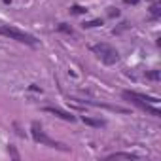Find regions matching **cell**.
<instances>
[{"label":"cell","instance_id":"cell-1","mask_svg":"<svg viewBox=\"0 0 161 161\" xmlns=\"http://www.w3.org/2000/svg\"><path fill=\"white\" fill-rule=\"evenodd\" d=\"M123 99L131 101L133 104H136L138 108H142V110L150 112V114H152V116H155V118H159V116H161L159 108L155 106V104L159 103L155 97H146V95H140V93H135V91H123Z\"/></svg>","mask_w":161,"mask_h":161},{"label":"cell","instance_id":"cell-2","mask_svg":"<svg viewBox=\"0 0 161 161\" xmlns=\"http://www.w3.org/2000/svg\"><path fill=\"white\" fill-rule=\"evenodd\" d=\"M91 51L104 63V64H114L119 61V53L116 47H112L110 44H95L91 46Z\"/></svg>","mask_w":161,"mask_h":161},{"label":"cell","instance_id":"cell-3","mask_svg":"<svg viewBox=\"0 0 161 161\" xmlns=\"http://www.w3.org/2000/svg\"><path fill=\"white\" fill-rule=\"evenodd\" d=\"M0 34L2 36H8L12 40H17L21 44H29V46H36V38L32 34H27L25 31H19L15 27H10V25H0Z\"/></svg>","mask_w":161,"mask_h":161},{"label":"cell","instance_id":"cell-4","mask_svg":"<svg viewBox=\"0 0 161 161\" xmlns=\"http://www.w3.org/2000/svg\"><path fill=\"white\" fill-rule=\"evenodd\" d=\"M32 138L36 140V142H40V144H46V146H49V148H57V150H66V146H63V144H59V142H55L53 138H49L44 131H42V127L34 121L32 123Z\"/></svg>","mask_w":161,"mask_h":161},{"label":"cell","instance_id":"cell-5","mask_svg":"<svg viewBox=\"0 0 161 161\" xmlns=\"http://www.w3.org/2000/svg\"><path fill=\"white\" fill-rule=\"evenodd\" d=\"M46 112H49V114H53V116H57V118H61V119H64V121H76V118L70 114V112H64V110H61V108H53V106H47V108H44Z\"/></svg>","mask_w":161,"mask_h":161},{"label":"cell","instance_id":"cell-6","mask_svg":"<svg viewBox=\"0 0 161 161\" xmlns=\"http://www.w3.org/2000/svg\"><path fill=\"white\" fill-rule=\"evenodd\" d=\"M106 159H108V161H112V159H127V161H135V159H138V157H136V155H133V153H123V152H118V153H110Z\"/></svg>","mask_w":161,"mask_h":161},{"label":"cell","instance_id":"cell-7","mask_svg":"<svg viewBox=\"0 0 161 161\" xmlns=\"http://www.w3.org/2000/svg\"><path fill=\"white\" fill-rule=\"evenodd\" d=\"M87 10L84 8V6H72L70 8V14H74V15H82V14H86Z\"/></svg>","mask_w":161,"mask_h":161},{"label":"cell","instance_id":"cell-8","mask_svg":"<svg viewBox=\"0 0 161 161\" xmlns=\"http://www.w3.org/2000/svg\"><path fill=\"white\" fill-rule=\"evenodd\" d=\"M82 121L87 123V125H93V127H101V125H103V121H97V119H91V118H86V116H84Z\"/></svg>","mask_w":161,"mask_h":161},{"label":"cell","instance_id":"cell-9","mask_svg":"<svg viewBox=\"0 0 161 161\" xmlns=\"http://www.w3.org/2000/svg\"><path fill=\"white\" fill-rule=\"evenodd\" d=\"M150 12H152V15H155V17H159V15H161V8H159L157 4H153V6L150 8Z\"/></svg>","mask_w":161,"mask_h":161},{"label":"cell","instance_id":"cell-10","mask_svg":"<svg viewBox=\"0 0 161 161\" xmlns=\"http://www.w3.org/2000/svg\"><path fill=\"white\" fill-rule=\"evenodd\" d=\"M146 78H148V80H159V70H152V72H148Z\"/></svg>","mask_w":161,"mask_h":161},{"label":"cell","instance_id":"cell-11","mask_svg":"<svg viewBox=\"0 0 161 161\" xmlns=\"http://www.w3.org/2000/svg\"><path fill=\"white\" fill-rule=\"evenodd\" d=\"M57 29H59V31H63V32H68V34H72V29H70V27H66L64 23H61Z\"/></svg>","mask_w":161,"mask_h":161},{"label":"cell","instance_id":"cell-12","mask_svg":"<svg viewBox=\"0 0 161 161\" xmlns=\"http://www.w3.org/2000/svg\"><path fill=\"white\" fill-rule=\"evenodd\" d=\"M101 25V21L99 19H95V21H89V23H86L84 27H87V29H91V27H99Z\"/></svg>","mask_w":161,"mask_h":161},{"label":"cell","instance_id":"cell-13","mask_svg":"<svg viewBox=\"0 0 161 161\" xmlns=\"http://www.w3.org/2000/svg\"><path fill=\"white\" fill-rule=\"evenodd\" d=\"M138 0H125V4H136Z\"/></svg>","mask_w":161,"mask_h":161}]
</instances>
